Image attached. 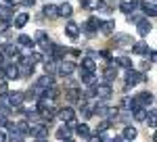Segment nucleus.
I'll return each mask as SVG.
<instances>
[{
    "label": "nucleus",
    "mask_w": 157,
    "mask_h": 142,
    "mask_svg": "<svg viewBox=\"0 0 157 142\" xmlns=\"http://www.w3.org/2000/svg\"><path fill=\"white\" fill-rule=\"evenodd\" d=\"M147 80V75L143 71H134V69H128L126 71V88H134L138 84H143Z\"/></svg>",
    "instance_id": "1"
},
{
    "label": "nucleus",
    "mask_w": 157,
    "mask_h": 142,
    "mask_svg": "<svg viewBox=\"0 0 157 142\" xmlns=\"http://www.w3.org/2000/svg\"><path fill=\"white\" fill-rule=\"evenodd\" d=\"M57 117H59L63 123H67V125H75V111H73L71 106L59 109V111H57Z\"/></svg>",
    "instance_id": "2"
},
{
    "label": "nucleus",
    "mask_w": 157,
    "mask_h": 142,
    "mask_svg": "<svg viewBox=\"0 0 157 142\" xmlns=\"http://www.w3.org/2000/svg\"><path fill=\"white\" fill-rule=\"evenodd\" d=\"M75 69H78V67H75V63H71V61H61L59 65H57V73H59V75H63V77H69V75H73V73H75Z\"/></svg>",
    "instance_id": "3"
},
{
    "label": "nucleus",
    "mask_w": 157,
    "mask_h": 142,
    "mask_svg": "<svg viewBox=\"0 0 157 142\" xmlns=\"http://www.w3.org/2000/svg\"><path fill=\"white\" fill-rule=\"evenodd\" d=\"M111 94H113V90H111L109 84H98V86H94V96H97L98 100H109Z\"/></svg>",
    "instance_id": "4"
},
{
    "label": "nucleus",
    "mask_w": 157,
    "mask_h": 142,
    "mask_svg": "<svg viewBox=\"0 0 157 142\" xmlns=\"http://www.w3.org/2000/svg\"><path fill=\"white\" fill-rule=\"evenodd\" d=\"M29 134L36 138H48V125L46 123H32L29 125Z\"/></svg>",
    "instance_id": "5"
},
{
    "label": "nucleus",
    "mask_w": 157,
    "mask_h": 142,
    "mask_svg": "<svg viewBox=\"0 0 157 142\" xmlns=\"http://www.w3.org/2000/svg\"><path fill=\"white\" fill-rule=\"evenodd\" d=\"M2 73H4L6 80H19V67H17L15 63L4 65V67H2Z\"/></svg>",
    "instance_id": "6"
},
{
    "label": "nucleus",
    "mask_w": 157,
    "mask_h": 142,
    "mask_svg": "<svg viewBox=\"0 0 157 142\" xmlns=\"http://www.w3.org/2000/svg\"><path fill=\"white\" fill-rule=\"evenodd\" d=\"M25 100V92L23 90H19V92H9V105H11V109L15 106H21V103Z\"/></svg>",
    "instance_id": "7"
},
{
    "label": "nucleus",
    "mask_w": 157,
    "mask_h": 142,
    "mask_svg": "<svg viewBox=\"0 0 157 142\" xmlns=\"http://www.w3.org/2000/svg\"><path fill=\"white\" fill-rule=\"evenodd\" d=\"M98 25H101V21H98L97 17H90V19L82 25V29H84L88 36H92V34H97V32H98Z\"/></svg>",
    "instance_id": "8"
},
{
    "label": "nucleus",
    "mask_w": 157,
    "mask_h": 142,
    "mask_svg": "<svg viewBox=\"0 0 157 142\" xmlns=\"http://www.w3.org/2000/svg\"><path fill=\"white\" fill-rule=\"evenodd\" d=\"M115 42H117L120 48H132L134 44L132 36H128V34H115Z\"/></svg>",
    "instance_id": "9"
},
{
    "label": "nucleus",
    "mask_w": 157,
    "mask_h": 142,
    "mask_svg": "<svg viewBox=\"0 0 157 142\" xmlns=\"http://www.w3.org/2000/svg\"><path fill=\"white\" fill-rule=\"evenodd\" d=\"M136 29H138V34H140L143 38H145V36H149V34H151L153 25L149 23V19H138V21H136Z\"/></svg>",
    "instance_id": "10"
},
{
    "label": "nucleus",
    "mask_w": 157,
    "mask_h": 142,
    "mask_svg": "<svg viewBox=\"0 0 157 142\" xmlns=\"http://www.w3.org/2000/svg\"><path fill=\"white\" fill-rule=\"evenodd\" d=\"M57 111L59 109H55V106L50 105V106H44V109H38V115L44 119V121H50L52 117H57Z\"/></svg>",
    "instance_id": "11"
},
{
    "label": "nucleus",
    "mask_w": 157,
    "mask_h": 142,
    "mask_svg": "<svg viewBox=\"0 0 157 142\" xmlns=\"http://www.w3.org/2000/svg\"><path fill=\"white\" fill-rule=\"evenodd\" d=\"M2 52H4V54H9V57H11V59H15V61H19V59H21L19 46H15V44H4ZM15 61H13V63H15Z\"/></svg>",
    "instance_id": "12"
},
{
    "label": "nucleus",
    "mask_w": 157,
    "mask_h": 142,
    "mask_svg": "<svg viewBox=\"0 0 157 142\" xmlns=\"http://www.w3.org/2000/svg\"><path fill=\"white\" fill-rule=\"evenodd\" d=\"M13 17H15V9L11 4H0V19L2 21H11Z\"/></svg>",
    "instance_id": "13"
},
{
    "label": "nucleus",
    "mask_w": 157,
    "mask_h": 142,
    "mask_svg": "<svg viewBox=\"0 0 157 142\" xmlns=\"http://www.w3.org/2000/svg\"><path fill=\"white\" fill-rule=\"evenodd\" d=\"M27 21H29V15H27V13H17V15L13 17V25H15L17 29L25 27V25H27Z\"/></svg>",
    "instance_id": "14"
},
{
    "label": "nucleus",
    "mask_w": 157,
    "mask_h": 142,
    "mask_svg": "<svg viewBox=\"0 0 157 142\" xmlns=\"http://www.w3.org/2000/svg\"><path fill=\"white\" fill-rule=\"evenodd\" d=\"M55 136H57V140H67V138H71V125H67V123H63V125H61L59 130H57V134H55Z\"/></svg>",
    "instance_id": "15"
},
{
    "label": "nucleus",
    "mask_w": 157,
    "mask_h": 142,
    "mask_svg": "<svg viewBox=\"0 0 157 142\" xmlns=\"http://www.w3.org/2000/svg\"><path fill=\"white\" fill-rule=\"evenodd\" d=\"M136 136H138V130H136L134 125H126V128H124V134H121V138H124V140L134 142V140H136Z\"/></svg>",
    "instance_id": "16"
},
{
    "label": "nucleus",
    "mask_w": 157,
    "mask_h": 142,
    "mask_svg": "<svg viewBox=\"0 0 157 142\" xmlns=\"http://www.w3.org/2000/svg\"><path fill=\"white\" fill-rule=\"evenodd\" d=\"M65 34L69 36L71 40H75V38L80 36V25L75 23V21H69V23L65 25Z\"/></svg>",
    "instance_id": "17"
},
{
    "label": "nucleus",
    "mask_w": 157,
    "mask_h": 142,
    "mask_svg": "<svg viewBox=\"0 0 157 142\" xmlns=\"http://www.w3.org/2000/svg\"><path fill=\"white\" fill-rule=\"evenodd\" d=\"M80 77H82V84H86V86H97V77H94V73H90V71L80 69Z\"/></svg>",
    "instance_id": "18"
},
{
    "label": "nucleus",
    "mask_w": 157,
    "mask_h": 142,
    "mask_svg": "<svg viewBox=\"0 0 157 142\" xmlns=\"http://www.w3.org/2000/svg\"><path fill=\"white\" fill-rule=\"evenodd\" d=\"M73 15V9H71V4H67V2H63L61 6H57V17H71Z\"/></svg>",
    "instance_id": "19"
},
{
    "label": "nucleus",
    "mask_w": 157,
    "mask_h": 142,
    "mask_svg": "<svg viewBox=\"0 0 157 142\" xmlns=\"http://www.w3.org/2000/svg\"><path fill=\"white\" fill-rule=\"evenodd\" d=\"M98 29H101V34L105 36H111L113 32H115V23L109 19V21H101V25H98Z\"/></svg>",
    "instance_id": "20"
},
{
    "label": "nucleus",
    "mask_w": 157,
    "mask_h": 142,
    "mask_svg": "<svg viewBox=\"0 0 157 142\" xmlns=\"http://www.w3.org/2000/svg\"><path fill=\"white\" fill-rule=\"evenodd\" d=\"M80 69L94 73V69H97V61L92 59V57H84V59H82V67H80Z\"/></svg>",
    "instance_id": "21"
},
{
    "label": "nucleus",
    "mask_w": 157,
    "mask_h": 142,
    "mask_svg": "<svg viewBox=\"0 0 157 142\" xmlns=\"http://www.w3.org/2000/svg\"><path fill=\"white\" fill-rule=\"evenodd\" d=\"M130 115H132L136 121H145L147 115H149V109H145V106H136V109H134Z\"/></svg>",
    "instance_id": "22"
},
{
    "label": "nucleus",
    "mask_w": 157,
    "mask_h": 142,
    "mask_svg": "<svg viewBox=\"0 0 157 142\" xmlns=\"http://www.w3.org/2000/svg\"><path fill=\"white\" fill-rule=\"evenodd\" d=\"M50 42V38H48V34L46 32H36V36H34V44H40V46H44V44H48Z\"/></svg>",
    "instance_id": "23"
},
{
    "label": "nucleus",
    "mask_w": 157,
    "mask_h": 142,
    "mask_svg": "<svg viewBox=\"0 0 157 142\" xmlns=\"http://www.w3.org/2000/svg\"><path fill=\"white\" fill-rule=\"evenodd\" d=\"M15 132H17L19 136H27V134H29V123H27V121H17V123H15Z\"/></svg>",
    "instance_id": "24"
},
{
    "label": "nucleus",
    "mask_w": 157,
    "mask_h": 142,
    "mask_svg": "<svg viewBox=\"0 0 157 142\" xmlns=\"http://www.w3.org/2000/svg\"><path fill=\"white\" fill-rule=\"evenodd\" d=\"M65 98H67V103H78V100H82V98H80V92H78L75 88L65 90Z\"/></svg>",
    "instance_id": "25"
},
{
    "label": "nucleus",
    "mask_w": 157,
    "mask_h": 142,
    "mask_svg": "<svg viewBox=\"0 0 157 142\" xmlns=\"http://www.w3.org/2000/svg\"><path fill=\"white\" fill-rule=\"evenodd\" d=\"M44 73L46 75H55L57 73V61H52V59L44 61Z\"/></svg>",
    "instance_id": "26"
},
{
    "label": "nucleus",
    "mask_w": 157,
    "mask_h": 142,
    "mask_svg": "<svg viewBox=\"0 0 157 142\" xmlns=\"http://www.w3.org/2000/svg\"><path fill=\"white\" fill-rule=\"evenodd\" d=\"M147 50H149L147 42H134L132 44V52L134 54H147Z\"/></svg>",
    "instance_id": "27"
},
{
    "label": "nucleus",
    "mask_w": 157,
    "mask_h": 142,
    "mask_svg": "<svg viewBox=\"0 0 157 142\" xmlns=\"http://www.w3.org/2000/svg\"><path fill=\"white\" fill-rule=\"evenodd\" d=\"M145 121H147V125H149V128H155V125H157V111L153 109V106L149 109V115H147Z\"/></svg>",
    "instance_id": "28"
},
{
    "label": "nucleus",
    "mask_w": 157,
    "mask_h": 142,
    "mask_svg": "<svg viewBox=\"0 0 157 142\" xmlns=\"http://www.w3.org/2000/svg\"><path fill=\"white\" fill-rule=\"evenodd\" d=\"M140 6H143V11H145V15L147 17H155L157 15V11H155V2H140Z\"/></svg>",
    "instance_id": "29"
},
{
    "label": "nucleus",
    "mask_w": 157,
    "mask_h": 142,
    "mask_svg": "<svg viewBox=\"0 0 157 142\" xmlns=\"http://www.w3.org/2000/svg\"><path fill=\"white\" fill-rule=\"evenodd\" d=\"M75 134H78L80 138H88V136H90V128H88L86 123H78V125H75Z\"/></svg>",
    "instance_id": "30"
},
{
    "label": "nucleus",
    "mask_w": 157,
    "mask_h": 142,
    "mask_svg": "<svg viewBox=\"0 0 157 142\" xmlns=\"http://www.w3.org/2000/svg\"><path fill=\"white\" fill-rule=\"evenodd\" d=\"M42 13H44V17H48V19H55V17H57V6H55V4H44Z\"/></svg>",
    "instance_id": "31"
},
{
    "label": "nucleus",
    "mask_w": 157,
    "mask_h": 142,
    "mask_svg": "<svg viewBox=\"0 0 157 142\" xmlns=\"http://www.w3.org/2000/svg\"><path fill=\"white\" fill-rule=\"evenodd\" d=\"M115 63H117V65H120L121 69H132V59H130V57H120V59H115Z\"/></svg>",
    "instance_id": "32"
},
{
    "label": "nucleus",
    "mask_w": 157,
    "mask_h": 142,
    "mask_svg": "<svg viewBox=\"0 0 157 142\" xmlns=\"http://www.w3.org/2000/svg\"><path fill=\"white\" fill-rule=\"evenodd\" d=\"M80 115H82V119L92 117V105H88V103H84V100H82V109H80Z\"/></svg>",
    "instance_id": "33"
},
{
    "label": "nucleus",
    "mask_w": 157,
    "mask_h": 142,
    "mask_svg": "<svg viewBox=\"0 0 157 142\" xmlns=\"http://www.w3.org/2000/svg\"><path fill=\"white\" fill-rule=\"evenodd\" d=\"M17 42H19L21 46H25V48H34V46H36V44H34V40H32L29 36H25V34L19 36V40H17Z\"/></svg>",
    "instance_id": "34"
},
{
    "label": "nucleus",
    "mask_w": 157,
    "mask_h": 142,
    "mask_svg": "<svg viewBox=\"0 0 157 142\" xmlns=\"http://www.w3.org/2000/svg\"><path fill=\"white\" fill-rule=\"evenodd\" d=\"M80 4H82V9H86V11H97L98 0H80Z\"/></svg>",
    "instance_id": "35"
},
{
    "label": "nucleus",
    "mask_w": 157,
    "mask_h": 142,
    "mask_svg": "<svg viewBox=\"0 0 157 142\" xmlns=\"http://www.w3.org/2000/svg\"><path fill=\"white\" fill-rule=\"evenodd\" d=\"M115 77H117V69H113V67H107V69H105V82H113V80H115Z\"/></svg>",
    "instance_id": "36"
},
{
    "label": "nucleus",
    "mask_w": 157,
    "mask_h": 142,
    "mask_svg": "<svg viewBox=\"0 0 157 142\" xmlns=\"http://www.w3.org/2000/svg\"><path fill=\"white\" fill-rule=\"evenodd\" d=\"M109 128H111V121H109V119H105V121H101V123L97 125V134H103V132H107Z\"/></svg>",
    "instance_id": "37"
},
{
    "label": "nucleus",
    "mask_w": 157,
    "mask_h": 142,
    "mask_svg": "<svg viewBox=\"0 0 157 142\" xmlns=\"http://www.w3.org/2000/svg\"><path fill=\"white\" fill-rule=\"evenodd\" d=\"M42 59H44V57H42L40 52H32V54L27 57V61H29L32 65H36V63H40V61H42Z\"/></svg>",
    "instance_id": "38"
},
{
    "label": "nucleus",
    "mask_w": 157,
    "mask_h": 142,
    "mask_svg": "<svg viewBox=\"0 0 157 142\" xmlns=\"http://www.w3.org/2000/svg\"><path fill=\"white\" fill-rule=\"evenodd\" d=\"M120 9H121V13H126V15H130V13L136 11V9H134L130 2H121V6H120Z\"/></svg>",
    "instance_id": "39"
},
{
    "label": "nucleus",
    "mask_w": 157,
    "mask_h": 142,
    "mask_svg": "<svg viewBox=\"0 0 157 142\" xmlns=\"http://www.w3.org/2000/svg\"><path fill=\"white\" fill-rule=\"evenodd\" d=\"M6 140H9V142H23V140H21V136H19L17 132H13V134L9 136V138H6Z\"/></svg>",
    "instance_id": "40"
},
{
    "label": "nucleus",
    "mask_w": 157,
    "mask_h": 142,
    "mask_svg": "<svg viewBox=\"0 0 157 142\" xmlns=\"http://www.w3.org/2000/svg\"><path fill=\"white\" fill-rule=\"evenodd\" d=\"M88 142H103V136L97 134V136H88Z\"/></svg>",
    "instance_id": "41"
},
{
    "label": "nucleus",
    "mask_w": 157,
    "mask_h": 142,
    "mask_svg": "<svg viewBox=\"0 0 157 142\" xmlns=\"http://www.w3.org/2000/svg\"><path fill=\"white\" fill-rule=\"evenodd\" d=\"M19 2L23 4L25 9H29V6H34V2H36V0H19Z\"/></svg>",
    "instance_id": "42"
},
{
    "label": "nucleus",
    "mask_w": 157,
    "mask_h": 142,
    "mask_svg": "<svg viewBox=\"0 0 157 142\" xmlns=\"http://www.w3.org/2000/svg\"><path fill=\"white\" fill-rule=\"evenodd\" d=\"M0 92H9V90H6V82H4V80H0Z\"/></svg>",
    "instance_id": "43"
},
{
    "label": "nucleus",
    "mask_w": 157,
    "mask_h": 142,
    "mask_svg": "<svg viewBox=\"0 0 157 142\" xmlns=\"http://www.w3.org/2000/svg\"><path fill=\"white\" fill-rule=\"evenodd\" d=\"M98 54H101L105 61H111V52H98Z\"/></svg>",
    "instance_id": "44"
},
{
    "label": "nucleus",
    "mask_w": 157,
    "mask_h": 142,
    "mask_svg": "<svg viewBox=\"0 0 157 142\" xmlns=\"http://www.w3.org/2000/svg\"><path fill=\"white\" fill-rule=\"evenodd\" d=\"M0 142H6V134H4L2 130H0Z\"/></svg>",
    "instance_id": "45"
},
{
    "label": "nucleus",
    "mask_w": 157,
    "mask_h": 142,
    "mask_svg": "<svg viewBox=\"0 0 157 142\" xmlns=\"http://www.w3.org/2000/svg\"><path fill=\"white\" fill-rule=\"evenodd\" d=\"M2 63H4V52L0 50V65H2Z\"/></svg>",
    "instance_id": "46"
},
{
    "label": "nucleus",
    "mask_w": 157,
    "mask_h": 142,
    "mask_svg": "<svg viewBox=\"0 0 157 142\" xmlns=\"http://www.w3.org/2000/svg\"><path fill=\"white\" fill-rule=\"evenodd\" d=\"M4 2H6V4H11V6H13V4H15L17 0H4Z\"/></svg>",
    "instance_id": "47"
},
{
    "label": "nucleus",
    "mask_w": 157,
    "mask_h": 142,
    "mask_svg": "<svg viewBox=\"0 0 157 142\" xmlns=\"http://www.w3.org/2000/svg\"><path fill=\"white\" fill-rule=\"evenodd\" d=\"M36 142H48L46 138H36Z\"/></svg>",
    "instance_id": "48"
},
{
    "label": "nucleus",
    "mask_w": 157,
    "mask_h": 142,
    "mask_svg": "<svg viewBox=\"0 0 157 142\" xmlns=\"http://www.w3.org/2000/svg\"><path fill=\"white\" fill-rule=\"evenodd\" d=\"M63 142H73V140H71V138H67V140H63Z\"/></svg>",
    "instance_id": "49"
},
{
    "label": "nucleus",
    "mask_w": 157,
    "mask_h": 142,
    "mask_svg": "<svg viewBox=\"0 0 157 142\" xmlns=\"http://www.w3.org/2000/svg\"><path fill=\"white\" fill-rule=\"evenodd\" d=\"M121 2H124V0H121Z\"/></svg>",
    "instance_id": "50"
}]
</instances>
